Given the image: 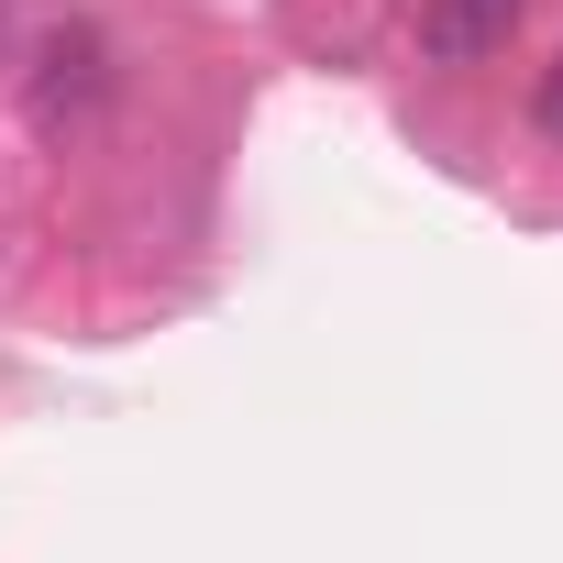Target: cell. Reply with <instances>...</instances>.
<instances>
[{
    "label": "cell",
    "instance_id": "obj_3",
    "mask_svg": "<svg viewBox=\"0 0 563 563\" xmlns=\"http://www.w3.org/2000/svg\"><path fill=\"white\" fill-rule=\"evenodd\" d=\"M530 122H541V133H552V144H563V56H552V67H541V89H530Z\"/></svg>",
    "mask_w": 563,
    "mask_h": 563
},
{
    "label": "cell",
    "instance_id": "obj_1",
    "mask_svg": "<svg viewBox=\"0 0 563 563\" xmlns=\"http://www.w3.org/2000/svg\"><path fill=\"white\" fill-rule=\"evenodd\" d=\"M530 0H420V56L431 67H486L508 34H519Z\"/></svg>",
    "mask_w": 563,
    "mask_h": 563
},
{
    "label": "cell",
    "instance_id": "obj_2",
    "mask_svg": "<svg viewBox=\"0 0 563 563\" xmlns=\"http://www.w3.org/2000/svg\"><path fill=\"white\" fill-rule=\"evenodd\" d=\"M111 89V56H100V34H45V78H34V122L56 133V122H78L89 100Z\"/></svg>",
    "mask_w": 563,
    "mask_h": 563
}]
</instances>
